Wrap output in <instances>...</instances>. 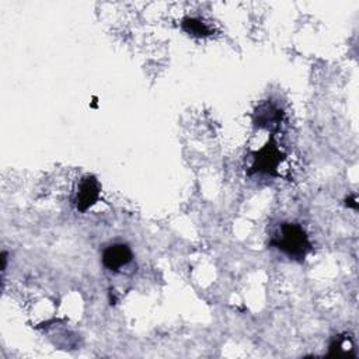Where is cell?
I'll return each instance as SVG.
<instances>
[{
  "label": "cell",
  "instance_id": "cell-1",
  "mask_svg": "<svg viewBox=\"0 0 359 359\" xmlns=\"http://www.w3.org/2000/svg\"><path fill=\"white\" fill-rule=\"evenodd\" d=\"M269 244L296 261H303L311 250L304 229L297 223H282Z\"/></svg>",
  "mask_w": 359,
  "mask_h": 359
},
{
  "label": "cell",
  "instance_id": "cell-2",
  "mask_svg": "<svg viewBox=\"0 0 359 359\" xmlns=\"http://www.w3.org/2000/svg\"><path fill=\"white\" fill-rule=\"evenodd\" d=\"M101 259H102V265L107 269L112 272H119L132 262L133 254L128 244L114 243L104 250Z\"/></svg>",
  "mask_w": 359,
  "mask_h": 359
},
{
  "label": "cell",
  "instance_id": "cell-3",
  "mask_svg": "<svg viewBox=\"0 0 359 359\" xmlns=\"http://www.w3.org/2000/svg\"><path fill=\"white\" fill-rule=\"evenodd\" d=\"M100 191H101V185L94 175L83 177L74 198L76 209L81 213L86 212L90 206H93L98 201Z\"/></svg>",
  "mask_w": 359,
  "mask_h": 359
},
{
  "label": "cell",
  "instance_id": "cell-4",
  "mask_svg": "<svg viewBox=\"0 0 359 359\" xmlns=\"http://www.w3.org/2000/svg\"><path fill=\"white\" fill-rule=\"evenodd\" d=\"M280 160H282L280 151L278 146L271 140L259 151L255 153L252 172H265V174L275 175L276 167L279 165Z\"/></svg>",
  "mask_w": 359,
  "mask_h": 359
},
{
  "label": "cell",
  "instance_id": "cell-5",
  "mask_svg": "<svg viewBox=\"0 0 359 359\" xmlns=\"http://www.w3.org/2000/svg\"><path fill=\"white\" fill-rule=\"evenodd\" d=\"M282 111L271 104H262L255 109L254 123L259 128H276L282 121Z\"/></svg>",
  "mask_w": 359,
  "mask_h": 359
},
{
  "label": "cell",
  "instance_id": "cell-6",
  "mask_svg": "<svg viewBox=\"0 0 359 359\" xmlns=\"http://www.w3.org/2000/svg\"><path fill=\"white\" fill-rule=\"evenodd\" d=\"M181 27L185 32L194 35V36H208L210 35V28L199 18L194 17H185L181 22Z\"/></svg>",
  "mask_w": 359,
  "mask_h": 359
},
{
  "label": "cell",
  "instance_id": "cell-7",
  "mask_svg": "<svg viewBox=\"0 0 359 359\" xmlns=\"http://www.w3.org/2000/svg\"><path fill=\"white\" fill-rule=\"evenodd\" d=\"M351 339L349 335H338L334 338V341L330 345V355L331 356H341L348 355L353 356V348H345L346 342Z\"/></svg>",
  "mask_w": 359,
  "mask_h": 359
},
{
  "label": "cell",
  "instance_id": "cell-8",
  "mask_svg": "<svg viewBox=\"0 0 359 359\" xmlns=\"http://www.w3.org/2000/svg\"><path fill=\"white\" fill-rule=\"evenodd\" d=\"M1 262H3V265H1V271L4 272V271H6V262H7V254H6V252H3V254H1Z\"/></svg>",
  "mask_w": 359,
  "mask_h": 359
}]
</instances>
